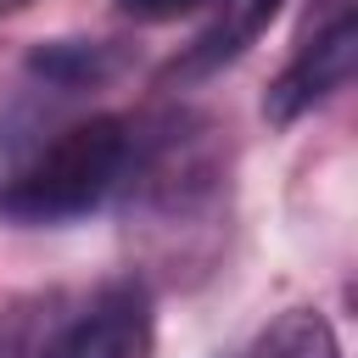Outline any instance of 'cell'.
Returning <instances> with one entry per match:
<instances>
[{
  "label": "cell",
  "instance_id": "6da1fadb",
  "mask_svg": "<svg viewBox=\"0 0 358 358\" xmlns=\"http://www.w3.org/2000/svg\"><path fill=\"white\" fill-rule=\"evenodd\" d=\"M134 134L140 129L117 112H95L84 123L62 129L50 145L34 151V162H22L0 185V224L50 229V224H73V218L106 207V196H117L129 179Z\"/></svg>",
  "mask_w": 358,
  "mask_h": 358
},
{
  "label": "cell",
  "instance_id": "7a4b0ae2",
  "mask_svg": "<svg viewBox=\"0 0 358 358\" xmlns=\"http://www.w3.org/2000/svg\"><path fill=\"white\" fill-rule=\"evenodd\" d=\"M352 73H358V0H313L291 62L263 95V117L274 129H291L336 90H347Z\"/></svg>",
  "mask_w": 358,
  "mask_h": 358
},
{
  "label": "cell",
  "instance_id": "3957f363",
  "mask_svg": "<svg viewBox=\"0 0 358 358\" xmlns=\"http://www.w3.org/2000/svg\"><path fill=\"white\" fill-rule=\"evenodd\" d=\"M151 352V291L145 280L123 274L101 285L50 341L39 358H145Z\"/></svg>",
  "mask_w": 358,
  "mask_h": 358
},
{
  "label": "cell",
  "instance_id": "277c9868",
  "mask_svg": "<svg viewBox=\"0 0 358 358\" xmlns=\"http://www.w3.org/2000/svg\"><path fill=\"white\" fill-rule=\"evenodd\" d=\"M280 6H285V0H224V17H218L213 28H201V34L162 67V84H201V78L224 73L229 62H241V56L263 39V28L280 17Z\"/></svg>",
  "mask_w": 358,
  "mask_h": 358
},
{
  "label": "cell",
  "instance_id": "5b68a950",
  "mask_svg": "<svg viewBox=\"0 0 358 358\" xmlns=\"http://www.w3.org/2000/svg\"><path fill=\"white\" fill-rule=\"evenodd\" d=\"M28 73L39 84H50L56 95H78V90H101L123 73V50L106 39H50L28 56Z\"/></svg>",
  "mask_w": 358,
  "mask_h": 358
},
{
  "label": "cell",
  "instance_id": "8992f818",
  "mask_svg": "<svg viewBox=\"0 0 358 358\" xmlns=\"http://www.w3.org/2000/svg\"><path fill=\"white\" fill-rule=\"evenodd\" d=\"M246 358H341V341H336V324L319 308H285L252 341Z\"/></svg>",
  "mask_w": 358,
  "mask_h": 358
},
{
  "label": "cell",
  "instance_id": "52a82bcc",
  "mask_svg": "<svg viewBox=\"0 0 358 358\" xmlns=\"http://www.w3.org/2000/svg\"><path fill=\"white\" fill-rule=\"evenodd\" d=\"M123 17H134V22H173V17H185V11H201V6H218V0H112Z\"/></svg>",
  "mask_w": 358,
  "mask_h": 358
},
{
  "label": "cell",
  "instance_id": "ba28073f",
  "mask_svg": "<svg viewBox=\"0 0 358 358\" xmlns=\"http://www.w3.org/2000/svg\"><path fill=\"white\" fill-rule=\"evenodd\" d=\"M22 6H34V0H0V17H11V11H22Z\"/></svg>",
  "mask_w": 358,
  "mask_h": 358
}]
</instances>
